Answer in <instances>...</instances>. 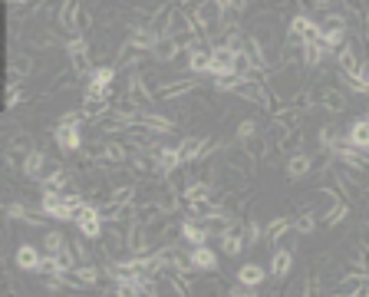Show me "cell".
I'll return each instance as SVG.
<instances>
[{
    "label": "cell",
    "instance_id": "ee69618b",
    "mask_svg": "<svg viewBox=\"0 0 369 297\" xmlns=\"http://www.w3.org/2000/svg\"><path fill=\"white\" fill-rule=\"evenodd\" d=\"M228 11H238V13H244L248 11V0H231V7Z\"/></svg>",
    "mask_w": 369,
    "mask_h": 297
},
{
    "label": "cell",
    "instance_id": "1f68e13d",
    "mask_svg": "<svg viewBox=\"0 0 369 297\" xmlns=\"http://www.w3.org/2000/svg\"><path fill=\"white\" fill-rule=\"evenodd\" d=\"M293 228V218H287V215H281V218H274V221H267V242L271 244H277L287 235V231Z\"/></svg>",
    "mask_w": 369,
    "mask_h": 297
},
{
    "label": "cell",
    "instance_id": "cb8c5ba5",
    "mask_svg": "<svg viewBox=\"0 0 369 297\" xmlns=\"http://www.w3.org/2000/svg\"><path fill=\"white\" fill-rule=\"evenodd\" d=\"M178 53H182V44H178L175 37H159V44H155V50H152V60H159V63H172Z\"/></svg>",
    "mask_w": 369,
    "mask_h": 297
},
{
    "label": "cell",
    "instance_id": "74e56055",
    "mask_svg": "<svg viewBox=\"0 0 369 297\" xmlns=\"http://www.w3.org/2000/svg\"><path fill=\"white\" fill-rule=\"evenodd\" d=\"M63 244H66V235H63V231H46V235H43V251L60 254V251H63Z\"/></svg>",
    "mask_w": 369,
    "mask_h": 297
},
{
    "label": "cell",
    "instance_id": "d6a6232c",
    "mask_svg": "<svg viewBox=\"0 0 369 297\" xmlns=\"http://www.w3.org/2000/svg\"><path fill=\"white\" fill-rule=\"evenodd\" d=\"M293 231L297 235H314L316 231V215L310 209H300L297 211V218H293Z\"/></svg>",
    "mask_w": 369,
    "mask_h": 297
},
{
    "label": "cell",
    "instance_id": "f6af8a7d",
    "mask_svg": "<svg viewBox=\"0 0 369 297\" xmlns=\"http://www.w3.org/2000/svg\"><path fill=\"white\" fill-rule=\"evenodd\" d=\"M11 4H27V0H11Z\"/></svg>",
    "mask_w": 369,
    "mask_h": 297
},
{
    "label": "cell",
    "instance_id": "9a60e30c",
    "mask_svg": "<svg viewBox=\"0 0 369 297\" xmlns=\"http://www.w3.org/2000/svg\"><path fill=\"white\" fill-rule=\"evenodd\" d=\"M208 149V136H188L178 143V155H182V165H195L201 159V152Z\"/></svg>",
    "mask_w": 369,
    "mask_h": 297
},
{
    "label": "cell",
    "instance_id": "60d3db41",
    "mask_svg": "<svg viewBox=\"0 0 369 297\" xmlns=\"http://www.w3.org/2000/svg\"><path fill=\"white\" fill-rule=\"evenodd\" d=\"M353 264H356V271H366V275H369V244H356Z\"/></svg>",
    "mask_w": 369,
    "mask_h": 297
},
{
    "label": "cell",
    "instance_id": "484cf974",
    "mask_svg": "<svg viewBox=\"0 0 369 297\" xmlns=\"http://www.w3.org/2000/svg\"><path fill=\"white\" fill-rule=\"evenodd\" d=\"M238 281L241 284H250V287H261L264 281H267V268H264V264H241Z\"/></svg>",
    "mask_w": 369,
    "mask_h": 297
},
{
    "label": "cell",
    "instance_id": "e575fe53",
    "mask_svg": "<svg viewBox=\"0 0 369 297\" xmlns=\"http://www.w3.org/2000/svg\"><path fill=\"white\" fill-rule=\"evenodd\" d=\"M340 86L349 89V93H359V96H369V86L359 79V73H343L340 70Z\"/></svg>",
    "mask_w": 369,
    "mask_h": 297
},
{
    "label": "cell",
    "instance_id": "8fae6325",
    "mask_svg": "<svg viewBox=\"0 0 369 297\" xmlns=\"http://www.w3.org/2000/svg\"><path fill=\"white\" fill-rule=\"evenodd\" d=\"M287 33H293V37H300V40H320V23L310 20L307 13H293L290 20H287Z\"/></svg>",
    "mask_w": 369,
    "mask_h": 297
},
{
    "label": "cell",
    "instance_id": "83f0119b",
    "mask_svg": "<svg viewBox=\"0 0 369 297\" xmlns=\"http://www.w3.org/2000/svg\"><path fill=\"white\" fill-rule=\"evenodd\" d=\"M333 56H337V66L343 70V73H359V66H363V63H359V56H356V46H353V44H343Z\"/></svg>",
    "mask_w": 369,
    "mask_h": 297
},
{
    "label": "cell",
    "instance_id": "ba28073f",
    "mask_svg": "<svg viewBox=\"0 0 369 297\" xmlns=\"http://www.w3.org/2000/svg\"><path fill=\"white\" fill-rule=\"evenodd\" d=\"M217 242H221V251L228 254V258H241V251L248 248V238H244V225H241V221H234V225H231V228L224 231Z\"/></svg>",
    "mask_w": 369,
    "mask_h": 297
},
{
    "label": "cell",
    "instance_id": "4316f807",
    "mask_svg": "<svg viewBox=\"0 0 369 297\" xmlns=\"http://www.w3.org/2000/svg\"><path fill=\"white\" fill-rule=\"evenodd\" d=\"M23 176H30V178H40L46 176V155L40 152V149H33V152H27V159H23Z\"/></svg>",
    "mask_w": 369,
    "mask_h": 297
},
{
    "label": "cell",
    "instance_id": "7bdbcfd3",
    "mask_svg": "<svg viewBox=\"0 0 369 297\" xmlns=\"http://www.w3.org/2000/svg\"><path fill=\"white\" fill-rule=\"evenodd\" d=\"M4 287H7V294H20V287H17V277L13 275H4Z\"/></svg>",
    "mask_w": 369,
    "mask_h": 297
},
{
    "label": "cell",
    "instance_id": "44dd1931",
    "mask_svg": "<svg viewBox=\"0 0 369 297\" xmlns=\"http://www.w3.org/2000/svg\"><path fill=\"white\" fill-rule=\"evenodd\" d=\"M347 143L353 145V149H359V152H369V119H366V116H363V119H356L353 126H349Z\"/></svg>",
    "mask_w": 369,
    "mask_h": 297
},
{
    "label": "cell",
    "instance_id": "b9f144b4",
    "mask_svg": "<svg viewBox=\"0 0 369 297\" xmlns=\"http://www.w3.org/2000/svg\"><path fill=\"white\" fill-rule=\"evenodd\" d=\"M23 103V89H20V83H7V110H13V106H20Z\"/></svg>",
    "mask_w": 369,
    "mask_h": 297
},
{
    "label": "cell",
    "instance_id": "ac0fdd59",
    "mask_svg": "<svg viewBox=\"0 0 369 297\" xmlns=\"http://www.w3.org/2000/svg\"><path fill=\"white\" fill-rule=\"evenodd\" d=\"M330 53H337V50H330V46L320 44V40H307V44L300 46V60H304L307 66H320Z\"/></svg>",
    "mask_w": 369,
    "mask_h": 297
},
{
    "label": "cell",
    "instance_id": "f1b7e54d",
    "mask_svg": "<svg viewBox=\"0 0 369 297\" xmlns=\"http://www.w3.org/2000/svg\"><path fill=\"white\" fill-rule=\"evenodd\" d=\"M40 258H43V254L36 251L33 244H20V248H17V268H20V271H36V268H40Z\"/></svg>",
    "mask_w": 369,
    "mask_h": 297
},
{
    "label": "cell",
    "instance_id": "9c48e42d",
    "mask_svg": "<svg viewBox=\"0 0 369 297\" xmlns=\"http://www.w3.org/2000/svg\"><path fill=\"white\" fill-rule=\"evenodd\" d=\"M155 162H159V178L175 176V169L182 165V155H178V145H155L152 149Z\"/></svg>",
    "mask_w": 369,
    "mask_h": 297
},
{
    "label": "cell",
    "instance_id": "30bf717a",
    "mask_svg": "<svg viewBox=\"0 0 369 297\" xmlns=\"http://www.w3.org/2000/svg\"><path fill=\"white\" fill-rule=\"evenodd\" d=\"M79 13H83V0H66L60 17H56V27L69 37H79Z\"/></svg>",
    "mask_w": 369,
    "mask_h": 297
},
{
    "label": "cell",
    "instance_id": "52a82bcc",
    "mask_svg": "<svg viewBox=\"0 0 369 297\" xmlns=\"http://www.w3.org/2000/svg\"><path fill=\"white\" fill-rule=\"evenodd\" d=\"M224 165H228V169H234V172H241L244 178H250L254 172H257V159H254V155H250L241 143L231 145L228 152H224Z\"/></svg>",
    "mask_w": 369,
    "mask_h": 297
},
{
    "label": "cell",
    "instance_id": "5bb4252c",
    "mask_svg": "<svg viewBox=\"0 0 369 297\" xmlns=\"http://www.w3.org/2000/svg\"><path fill=\"white\" fill-rule=\"evenodd\" d=\"M208 70H211V46L205 44L188 46V73L192 77H205Z\"/></svg>",
    "mask_w": 369,
    "mask_h": 297
},
{
    "label": "cell",
    "instance_id": "f35d334b",
    "mask_svg": "<svg viewBox=\"0 0 369 297\" xmlns=\"http://www.w3.org/2000/svg\"><path fill=\"white\" fill-rule=\"evenodd\" d=\"M238 86H241V77H234V73H224V77H215V89H217V93H234Z\"/></svg>",
    "mask_w": 369,
    "mask_h": 297
},
{
    "label": "cell",
    "instance_id": "836d02e7",
    "mask_svg": "<svg viewBox=\"0 0 369 297\" xmlns=\"http://www.w3.org/2000/svg\"><path fill=\"white\" fill-rule=\"evenodd\" d=\"M244 149H248L250 155H254V159H257V162H261L264 155H267V132H254V136H250V139H244Z\"/></svg>",
    "mask_w": 369,
    "mask_h": 297
},
{
    "label": "cell",
    "instance_id": "ffe728a7",
    "mask_svg": "<svg viewBox=\"0 0 369 297\" xmlns=\"http://www.w3.org/2000/svg\"><path fill=\"white\" fill-rule=\"evenodd\" d=\"M217 254L211 251V248H208V244H195V248H192V268H195V271H217Z\"/></svg>",
    "mask_w": 369,
    "mask_h": 297
},
{
    "label": "cell",
    "instance_id": "d590c367",
    "mask_svg": "<svg viewBox=\"0 0 369 297\" xmlns=\"http://www.w3.org/2000/svg\"><path fill=\"white\" fill-rule=\"evenodd\" d=\"M7 149H13V152H23V155L33 152V136H30V132H23V129H17V132L11 136Z\"/></svg>",
    "mask_w": 369,
    "mask_h": 297
},
{
    "label": "cell",
    "instance_id": "d4e9b609",
    "mask_svg": "<svg viewBox=\"0 0 369 297\" xmlns=\"http://www.w3.org/2000/svg\"><path fill=\"white\" fill-rule=\"evenodd\" d=\"M195 89H198V79H168V83L162 86V96L159 99L172 103V99L184 96V93H195Z\"/></svg>",
    "mask_w": 369,
    "mask_h": 297
},
{
    "label": "cell",
    "instance_id": "e0dca14e",
    "mask_svg": "<svg viewBox=\"0 0 369 297\" xmlns=\"http://www.w3.org/2000/svg\"><path fill=\"white\" fill-rule=\"evenodd\" d=\"M129 162V149L122 143H116V139H106V149H102V159H99V165L106 169V165H112V169H119V165Z\"/></svg>",
    "mask_w": 369,
    "mask_h": 297
},
{
    "label": "cell",
    "instance_id": "d6986e66",
    "mask_svg": "<svg viewBox=\"0 0 369 297\" xmlns=\"http://www.w3.org/2000/svg\"><path fill=\"white\" fill-rule=\"evenodd\" d=\"M310 169H314V159H310V152L297 149V152L287 155V178H304Z\"/></svg>",
    "mask_w": 369,
    "mask_h": 297
},
{
    "label": "cell",
    "instance_id": "277c9868",
    "mask_svg": "<svg viewBox=\"0 0 369 297\" xmlns=\"http://www.w3.org/2000/svg\"><path fill=\"white\" fill-rule=\"evenodd\" d=\"M102 225H106V221L99 218V205H93V202H86V205L76 211V228H79V235H86L89 242H99V238H102Z\"/></svg>",
    "mask_w": 369,
    "mask_h": 297
},
{
    "label": "cell",
    "instance_id": "7c38bea8",
    "mask_svg": "<svg viewBox=\"0 0 369 297\" xmlns=\"http://www.w3.org/2000/svg\"><path fill=\"white\" fill-rule=\"evenodd\" d=\"M178 238H182L188 248H195V244H208V238H211V235L205 231V225H201V221L188 215V218L178 225Z\"/></svg>",
    "mask_w": 369,
    "mask_h": 297
},
{
    "label": "cell",
    "instance_id": "5b68a950",
    "mask_svg": "<svg viewBox=\"0 0 369 297\" xmlns=\"http://www.w3.org/2000/svg\"><path fill=\"white\" fill-rule=\"evenodd\" d=\"M310 96H314V106H320V110H326V112L349 110L347 93H343V89H337V86H314V89H310Z\"/></svg>",
    "mask_w": 369,
    "mask_h": 297
},
{
    "label": "cell",
    "instance_id": "4fadbf2b",
    "mask_svg": "<svg viewBox=\"0 0 369 297\" xmlns=\"http://www.w3.org/2000/svg\"><path fill=\"white\" fill-rule=\"evenodd\" d=\"M126 44L135 46V50H142V53H152L155 44H159V33L152 30V27H142V23H135L129 30V37H126Z\"/></svg>",
    "mask_w": 369,
    "mask_h": 297
},
{
    "label": "cell",
    "instance_id": "3957f363",
    "mask_svg": "<svg viewBox=\"0 0 369 297\" xmlns=\"http://www.w3.org/2000/svg\"><path fill=\"white\" fill-rule=\"evenodd\" d=\"M53 139L63 152H79L83 149V122H69V119H60L53 129Z\"/></svg>",
    "mask_w": 369,
    "mask_h": 297
},
{
    "label": "cell",
    "instance_id": "8d00e7d4",
    "mask_svg": "<svg viewBox=\"0 0 369 297\" xmlns=\"http://www.w3.org/2000/svg\"><path fill=\"white\" fill-rule=\"evenodd\" d=\"M244 238H248V248H250V244H257L267 238V228H264L257 218H248L244 221Z\"/></svg>",
    "mask_w": 369,
    "mask_h": 297
},
{
    "label": "cell",
    "instance_id": "603a6c76",
    "mask_svg": "<svg viewBox=\"0 0 369 297\" xmlns=\"http://www.w3.org/2000/svg\"><path fill=\"white\" fill-rule=\"evenodd\" d=\"M139 126H145V129L159 132V136H165V132H175V122L168 119V116H162V112H149V110H142Z\"/></svg>",
    "mask_w": 369,
    "mask_h": 297
},
{
    "label": "cell",
    "instance_id": "8992f818",
    "mask_svg": "<svg viewBox=\"0 0 369 297\" xmlns=\"http://www.w3.org/2000/svg\"><path fill=\"white\" fill-rule=\"evenodd\" d=\"M40 211H43L50 221H76V211L66 205V198L60 192H43L40 198Z\"/></svg>",
    "mask_w": 369,
    "mask_h": 297
},
{
    "label": "cell",
    "instance_id": "f546056e",
    "mask_svg": "<svg viewBox=\"0 0 369 297\" xmlns=\"http://www.w3.org/2000/svg\"><path fill=\"white\" fill-rule=\"evenodd\" d=\"M139 198V185H112L109 188L106 202H116V205H135Z\"/></svg>",
    "mask_w": 369,
    "mask_h": 297
},
{
    "label": "cell",
    "instance_id": "2e32d148",
    "mask_svg": "<svg viewBox=\"0 0 369 297\" xmlns=\"http://www.w3.org/2000/svg\"><path fill=\"white\" fill-rule=\"evenodd\" d=\"M231 60H234V50L228 44H215L211 46V70H208V77H224L231 73Z\"/></svg>",
    "mask_w": 369,
    "mask_h": 297
},
{
    "label": "cell",
    "instance_id": "bcb514c9",
    "mask_svg": "<svg viewBox=\"0 0 369 297\" xmlns=\"http://www.w3.org/2000/svg\"><path fill=\"white\" fill-rule=\"evenodd\" d=\"M366 119H369V112H366Z\"/></svg>",
    "mask_w": 369,
    "mask_h": 297
},
{
    "label": "cell",
    "instance_id": "ab89813d",
    "mask_svg": "<svg viewBox=\"0 0 369 297\" xmlns=\"http://www.w3.org/2000/svg\"><path fill=\"white\" fill-rule=\"evenodd\" d=\"M254 132H257V119H241L238 122V132H234V139H238V143H244V139H250Z\"/></svg>",
    "mask_w": 369,
    "mask_h": 297
},
{
    "label": "cell",
    "instance_id": "7402d4cb",
    "mask_svg": "<svg viewBox=\"0 0 369 297\" xmlns=\"http://www.w3.org/2000/svg\"><path fill=\"white\" fill-rule=\"evenodd\" d=\"M290 268H293V251L290 248H277L271 258V277L274 281H283V277L290 275Z\"/></svg>",
    "mask_w": 369,
    "mask_h": 297
},
{
    "label": "cell",
    "instance_id": "6da1fadb",
    "mask_svg": "<svg viewBox=\"0 0 369 297\" xmlns=\"http://www.w3.org/2000/svg\"><path fill=\"white\" fill-rule=\"evenodd\" d=\"M63 50H66V56H69V63H73V73H76V77H86V79L93 77L96 66H93V46H89L86 37H73Z\"/></svg>",
    "mask_w": 369,
    "mask_h": 297
},
{
    "label": "cell",
    "instance_id": "7a4b0ae2",
    "mask_svg": "<svg viewBox=\"0 0 369 297\" xmlns=\"http://www.w3.org/2000/svg\"><path fill=\"white\" fill-rule=\"evenodd\" d=\"M221 13H224V7H221L217 0H195V7H192L195 23L205 30V37H211V40H215L217 27H221Z\"/></svg>",
    "mask_w": 369,
    "mask_h": 297
},
{
    "label": "cell",
    "instance_id": "4dcf8cb0",
    "mask_svg": "<svg viewBox=\"0 0 369 297\" xmlns=\"http://www.w3.org/2000/svg\"><path fill=\"white\" fill-rule=\"evenodd\" d=\"M349 211H353V202H347V198H340L337 205H330V211L323 215V225H340V221H347L349 218Z\"/></svg>",
    "mask_w": 369,
    "mask_h": 297
}]
</instances>
